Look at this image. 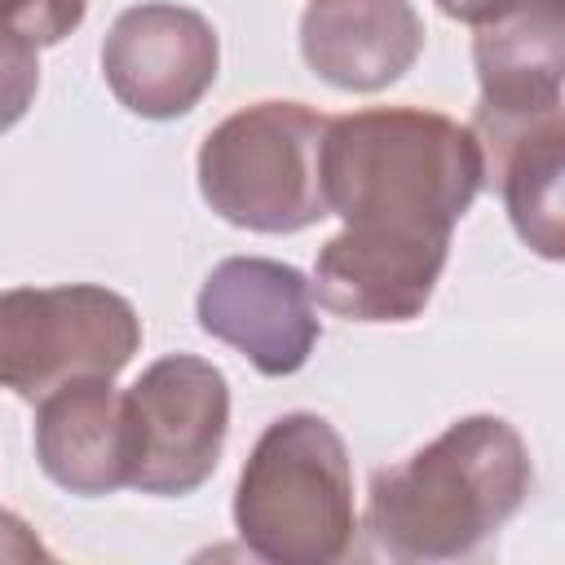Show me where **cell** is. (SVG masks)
<instances>
[{
	"mask_svg": "<svg viewBox=\"0 0 565 565\" xmlns=\"http://www.w3.org/2000/svg\"><path fill=\"white\" fill-rule=\"evenodd\" d=\"M0 561H53V552L31 534L18 512L0 508Z\"/></svg>",
	"mask_w": 565,
	"mask_h": 565,
	"instance_id": "15",
	"label": "cell"
},
{
	"mask_svg": "<svg viewBox=\"0 0 565 565\" xmlns=\"http://www.w3.org/2000/svg\"><path fill=\"white\" fill-rule=\"evenodd\" d=\"M132 419V490L194 494L221 463L230 433V380L194 353L150 362L124 393Z\"/></svg>",
	"mask_w": 565,
	"mask_h": 565,
	"instance_id": "6",
	"label": "cell"
},
{
	"mask_svg": "<svg viewBox=\"0 0 565 565\" xmlns=\"http://www.w3.org/2000/svg\"><path fill=\"white\" fill-rule=\"evenodd\" d=\"M300 53L331 88L380 93L424 53V22L411 0H313L300 18Z\"/></svg>",
	"mask_w": 565,
	"mask_h": 565,
	"instance_id": "11",
	"label": "cell"
},
{
	"mask_svg": "<svg viewBox=\"0 0 565 565\" xmlns=\"http://www.w3.org/2000/svg\"><path fill=\"white\" fill-rule=\"evenodd\" d=\"M216 26L185 4L150 0L124 9L102 40V79L141 119L190 115L216 84Z\"/></svg>",
	"mask_w": 565,
	"mask_h": 565,
	"instance_id": "7",
	"label": "cell"
},
{
	"mask_svg": "<svg viewBox=\"0 0 565 565\" xmlns=\"http://www.w3.org/2000/svg\"><path fill=\"white\" fill-rule=\"evenodd\" d=\"M327 115L305 102H252L221 119L199 146L203 203L252 234H296L327 212L322 190Z\"/></svg>",
	"mask_w": 565,
	"mask_h": 565,
	"instance_id": "4",
	"label": "cell"
},
{
	"mask_svg": "<svg viewBox=\"0 0 565 565\" xmlns=\"http://www.w3.org/2000/svg\"><path fill=\"white\" fill-rule=\"evenodd\" d=\"M35 93H40L35 49L13 35H0V132H9L31 110Z\"/></svg>",
	"mask_w": 565,
	"mask_h": 565,
	"instance_id": "14",
	"label": "cell"
},
{
	"mask_svg": "<svg viewBox=\"0 0 565 565\" xmlns=\"http://www.w3.org/2000/svg\"><path fill=\"white\" fill-rule=\"evenodd\" d=\"M481 146V185L499 190L512 230L521 243L543 256H565V203H561V177H565V115H547L534 124H521L512 132L486 137Z\"/></svg>",
	"mask_w": 565,
	"mask_h": 565,
	"instance_id": "12",
	"label": "cell"
},
{
	"mask_svg": "<svg viewBox=\"0 0 565 565\" xmlns=\"http://www.w3.org/2000/svg\"><path fill=\"white\" fill-rule=\"evenodd\" d=\"M88 13V0H0V35L31 49L62 44Z\"/></svg>",
	"mask_w": 565,
	"mask_h": 565,
	"instance_id": "13",
	"label": "cell"
},
{
	"mask_svg": "<svg viewBox=\"0 0 565 565\" xmlns=\"http://www.w3.org/2000/svg\"><path fill=\"white\" fill-rule=\"evenodd\" d=\"M530 486L521 433L499 415H463L371 477L366 534L393 561H459L521 512Z\"/></svg>",
	"mask_w": 565,
	"mask_h": 565,
	"instance_id": "2",
	"label": "cell"
},
{
	"mask_svg": "<svg viewBox=\"0 0 565 565\" xmlns=\"http://www.w3.org/2000/svg\"><path fill=\"white\" fill-rule=\"evenodd\" d=\"M472 62L481 102L468 128L477 141L561 115L565 0H525L512 13L477 26Z\"/></svg>",
	"mask_w": 565,
	"mask_h": 565,
	"instance_id": "9",
	"label": "cell"
},
{
	"mask_svg": "<svg viewBox=\"0 0 565 565\" xmlns=\"http://www.w3.org/2000/svg\"><path fill=\"white\" fill-rule=\"evenodd\" d=\"M199 327L238 349L260 375H296L318 349L313 287L296 265L269 256H230L199 287Z\"/></svg>",
	"mask_w": 565,
	"mask_h": 565,
	"instance_id": "8",
	"label": "cell"
},
{
	"mask_svg": "<svg viewBox=\"0 0 565 565\" xmlns=\"http://www.w3.org/2000/svg\"><path fill=\"white\" fill-rule=\"evenodd\" d=\"M481 177L472 128L441 110L371 106L327 119L322 190L344 230L318 252V305L349 322L419 318Z\"/></svg>",
	"mask_w": 565,
	"mask_h": 565,
	"instance_id": "1",
	"label": "cell"
},
{
	"mask_svg": "<svg viewBox=\"0 0 565 565\" xmlns=\"http://www.w3.org/2000/svg\"><path fill=\"white\" fill-rule=\"evenodd\" d=\"M446 18H455V22H468V26H486V22H494V18H503V13H512L516 4H525V0H433Z\"/></svg>",
	"mask_w": 565,
	"mask_h": 565,
	"instance_id": "16",
	"label": "cell"
},
{
	"mask_svg": "<svg viewBox=\"0 0 565 565\" xmlns=\"http://www.w3.org/2000/svg\"><path fill=\"white\" fill-rule=\"evenodd\" d=\"M234 530L269 565H331L353 547V463L331 419L291 411L256 437L234 486Z\"/></svg>",
	"mask_w": 565,
	"mask_h": 565,
	"instance_id": "3",
	"label": "cell"
},
{
	"mask_svg": "<svg viewBox=\"0 0 565 565\" xmlns=\"http://www.w3.org/2000/svg\"><path fill=\"white\" fill-rule=\"evenodd\" d=\"M137 349V309L102 282L0 291V388L22 402L71 380H115Z\"/></svg>",
	"mask_w": 565,
	"mask_h": 565,
	"instance_id": "5",
	"label": "cell"
},
{
	"mask_svg": "<svg viewBox=\"0 0 565 565\" xmlns=\"http://www.w3.org/2000/svg\"><path fill=\"white\" fill-rule=\"evenodd\" d=\"M35 459L71 494L97 499L132 486V419L110 380H71L35 402Z\"/></svg>",
	"mask_w": 565,
	"mask_h": 565,
	"instance_id": "10",
	"label": "cell"
}]
</instances>
